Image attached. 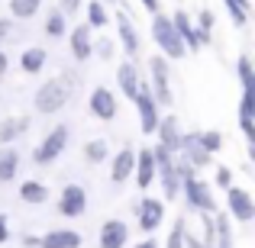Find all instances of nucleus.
<instances>
[{
    "mask_svg": "<svg viewBox=\"0 0 255 248\" xmlns=\"http://www.w3.org/2000/svg\"><path fill=\"white\" fill-rule=\"evenodd\" d=\"M36 3L39 0H13V13H16V16H29V13L36 10Z\"/></svg>",
    "mask_w": 255,
    "mask_h": 248,
    "instance_id": "f257e3e1",
    "label": "nucleus"
},
{
    "mask_svg": "<svg viewBox=\"0 0 255 248\" xmlns=\"http://www.w3.org/2000/svg\"><path fill=\"white\" fill-rule=\"evenodd\" d=\"M65 6H78V0H65Z\"/></svg>",
    "mask_w": 255,
    "mask_h": 248,
    "instance_id": "7ed1b4c3",
    "label": "nucleus"
},
{
    "mask_svg": "<svg viewBox=\"0 0 255 248\" xmlns=\"http://www.w3.org/2000/svg\"><path fill=\"white\" fill-rule=\"evenodd\" d=\"M91 13H94V23H97V19H104V10H100V3H91Z\"/></svg>",
    "mask_w": 255,
    "mask_h": 248,
    "instance_id": "f03ea898",
    "label": "nucleus"
},
{
    "mask_svg": "<svg viewBox=\"0 0 255 248\" xmlns=\"http://www.w3.org/2000/svg\"><path fill=\"white\" fill-rule=\"evenodd\" d=\"M145 3H149V6H155V0H145Z\"/></svg>",
    "mask_w": 255,
    "mask_h": 248,
    "instance_id": "20e7f679",
    "label": "nucleus"
}]
</instances>
